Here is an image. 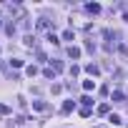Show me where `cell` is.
I'll list each match as a JSON object with an SVG mask.
<instances>
[{
	"instance_id": "obj_4",
	"label": "cell",
	"mask_w": 128,
	"mask_h": 128,
	"mask_svg": "<svg viewBox=\"0 0 128 128\" xmlns=\"http://www.w3.org/2000/svg\"><path fill=\"white\" fill-rule=\"evenodd\" d=\"M25 45L28 48H35V35H25Z\"/></svg>"
},
{
	"instance_id": "obj_7",
	"label": "cell",
	"mask_w": 128,
	"mask_h": 128,
	"mask_svg": "<svg viewBox=\"0 0 128 128\" xmlns=\"http://www.w3.org/2000/svg\"><path fill=\"white\" fill-rule=\"evenodd\" d=\"M43 76H45V78H53V76H55V70H53V68H45V70H43Z\"/></svg>"
},
{
	"instance_id": "obj_10",
	"label": "cell",
	"mask_w": 128,
	"mask_h": 128,
	"mask_svg": "<svg viewBox=\"0 0 128 128\" xmlns=\"http://www.w3.org/2000/svg\"><path fill=\"white\" fill-rule=\"evenodd\" d=\"M0 113H3V116H8V113H10V108H8L5 103H0Z\"/></svg>"
},
{
	"instance_id": "obj_8",
	"label": "cell",
	"mask_w": 128,
	"mask_h": 128,
	"mask_svg": "<svg viewBox=\"0 0 128 128\" xmlns=\"http://www.w3.org/2000/svg\"><path fill=\"white\" fill-rule=\"evenodd\" d=\"M93 86H96L93 80H83V88H86V90H93Z\"/></svg>"
},
{
	"instance_id": "obj_3",
	"label": "cell",
	"mask_w": 128,
	"mask_h": 128,
	"mask_svg": "<svg viewBox=\"0 0 128 128\" xmlns=\"http://www.w3.org/2000/svg\"><path fill=\"white\" fill-rule=\"evenodd\" d=\"M68 55H70V58H80V48L70 45V48H68Z\"/></svg>"
},
{
	"instance_id": "obj_1",
	"label": "cell",
	"mask_w": 128,
	"mask_h": 128,
	"mask_svg": "<svg viewBox=\"0 0 128 128\" xmlns=\"http://www.w3.org/2000/svg\"><path fill=\"white\" fill-rule=\"evenodd\" d=\"M33 108L43 113V110H48V103H45V100H33Z\"/></svg>"
},
{
	"instance_id": "obj_2",
	"label": "cell",
	"mask_w": 128,
	"mask_h": 128,
	"mask_svg": "<svg viewBox=\"0 0 128 128\" xmlns=\"http://www.w3.org/2000/svg\"><path fill=\"white\" fill-rule=\"evenodd\" d=\"M73 108H76V100H66V103H63V108H60V110H63V113H70Z\"/></svg>"
},
{
	"instance_id": "obj_5",
	"label": "cell",
	"mask_w": 128,
	"mask_h": 128,
	"mask_svg": "<svg viewBox=\"0 0 128 128\" xmlns=\"http://www.w3.org/2000/svg\"><path fill=\"white\" fill-rule=\"evenodd\" d=\"M88 13H100V5H98V3H90V5H88Z\"/></svg>"
},
{
	"instance_id": "obj_11",
	"label": "cell",
	"mask_w": 128,
	"mask_h": 128,
	"mask_svg": "<svg viewBox=\"0 0 128 128\" xmlns=\"http://www.w3.org/2000/svg\"><path fill=\"white\" fill-rule=\"evenodd\" d=\"M80 103H83V106H90L93 100H90V96H83V98H80Z\"/></svg>"
},
{
	"instance_id": "obj_6",
	"label": "cell",
	"mask_w": 128,
	"mask_h": 128,
	"mask_svg": "<svg viewBox=\"0 0 128 128\" xmlns=\"http://www.w3.org/2000/svg\"><path fill=\"white\" fill-rule=\"evenodd\" d=\"M86 70H88V73H90V76H98V68H96V66H93V63H90V66H86Z\"/></svg>"
},
{
	"instance_id": "obj_9",
	"label": "cell",
	"mask_w": 128,
	"mask_h": 128,
	"mask_svg": "<svg viewBox=\"0 0 128 128\" xmlns=\"http://www.w3.org/2000/svg\"><path fill=\"white\" fill-rule=\"evenodd\" d=\"M113 100H116V103H120V100H123V93H120V90H116V93H113Z\"/></svg>"
},
{
	"instance_id": "obj_13",
	"label": "cell",
	"mask_w": 128,
	"mask_h": 128,
	"mask_svg": "<svg viewBox=\"0 0 128 128\" xmlns=\"http://www.w3.org/2000/svg\"><path fill=\"white\" fill-rule=\"evenodd\" d=\"M96 128H106V126H96Z\"/></svg>"
},
{
	"instance_id": "obj_12",
	"label": "cell",
	"mask_w": 128,
	"mask_h": 128,
	"mask_svg": "<svg viewBox=\"0 0 128 128\" xmlns=\"http://www.w3.org/2000/svg\"><path fill=\"white\" fill-rule=\"evenodd\" d=\"M123 20H128V13H126V15H123Z\"/></svg>"
}]
</instances>
